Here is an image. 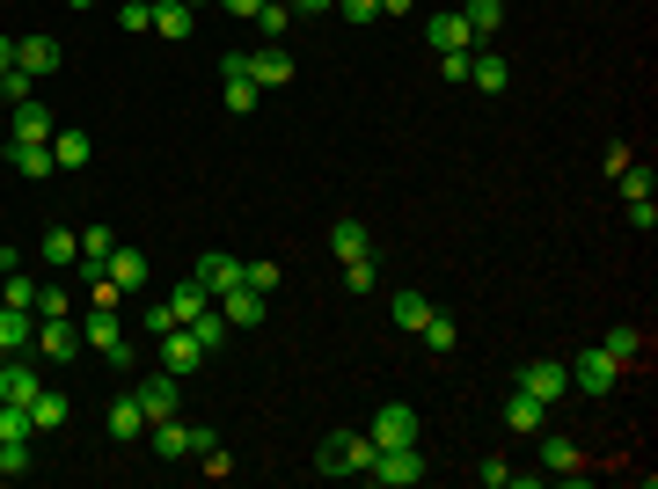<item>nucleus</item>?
<instances>
[{
    "label": "nucleus",
    "mask_w": 658,
    "mask_h": 489,
    "mask_svg": "<svg viewBox=\"0 0 658 489\" xmlns=\"http://www.w3.org/2000/svg\"><path fill=\"white\" fill-rule=\"evenodd\" d=\"M373 467V439L366 431H330L315 453V475H366Z\"/></svg>",
    "instance_id": "nucleus-1"
},
{
    "label": "nucleus",
    "mask_w": 658,
    "mask_h": 489,
    "mask_svg": "<svg viewBox=\"0 0 658 489\" xmlns=\"http://www.w3.org/2000/svg\"><path fill=\"white\" fill-rule=\"evenodd\" d=\"M81 343H88V351H103L118 372H132V358H140V351H124V329H118V315H110V307H96V315L81 321Z\"/></svg>",
    "instance_id": "nucleus-2"
},
{
    "label": "nucleus",
    "mask_w": 658,
    "mask_h": 489,
    "mask_svg": "<svg viewBox=\"0 0 658 489\" xmlns=\"http://www.w3.org/2000/svg\"><path fill=\"white\" fill-rule=\"evenodd\" d=\"M366 482H381V489H410V482H424V461H417V445H388V453H373Z\"/></svg>",
    "instance_id": "nucleus-3"
},
{
    "label": "nucleus",
    "mask_w": 658,
    "mask_h": 489,
    "mask_svg": "<svg viewBox=\"0 0 658 489\" xmlns=\"http://www.w3.org/2000/svg\"><path fill=\"white\" fill-rule=\"evenodd\" d=\"M366 439H373V453H388V445H417V409H410V402H388V409L373 416V431H366Z\"/></svg>",
    "instance_id": "nucleus-4"
},
{
    "label": "nucleus",
    "mask_w": 658,
    "mask_h": 489,
    "mask_svg": "<svg viewBox=\"0 0 658 489\" xmlns=\"http://www.w3.org/2000/svg\"><path fill=\"white\" fill-rule=\"evenodd\" d=\"M519 388L541 394V402L557 409L563 394H571V366H557V358H527V366H519Z\"/></svg>",
    "instance_id": "nucleus-5"
},
{
    "label": "nucleus",
    "mask_w": 658,
    "mask_h": 489,
    "mask_svg": "<svg viewBox=\"0 0 658 489\" xmlns=\"http://www.w3.org/2000/svg\"><path fill=\"white\" fill-rule=\"evenodd\" d=\"M198 366H205V343H198L183 321H176V329H161V372H176V380H183V372H198Z\"/></svg>",
    "instance_id": "nucleus-6"
},
{
    "label": "nucleus",
    "mask_w": 658,
    "mask_h": 489,
    "mask_svg": "<svg viewBox=\"0 0 658 489\" xmlns=\"http://www.w3.org/2000/svg\"><path fill=\"white\" fill-rule=\"evenodd\" d=\"M146 445H154L161 461H198V431H191V424H176V416L146 424Z\"/></svg>",
    "instance_id": "nucleus-7"
},
{
    "label": "nucleus",
    "mask_w": 658,
    "mask_h": 489,
    "mask_svg": "<svg viewBox=\"0 0 658 489\" xmlns=\"http://www.w3.org/2000/svg\"><path fill=\"white\" fill-rule=\"evenodd\" d=\"M37 394H45V372L29 366V358H8V366H0V402H15V409H29Z\"/></svg>",
    "instance_id": "nucleus-8"
},
{
    "label": "nucleus",
    "mask_w": 658,
    "mask_h": 489,
    "mask_svg": "<svg viewBox=\"0 0 658 489\" xmlns=\"http://www.w3.org/2000/svg\"><path fill=\"white\" fill-rule=\"evenodd\" d=\"M424 45H432V51H476V37H468V23H462V8L424 15Z\"/></svg>",
    "instance_id": "nucleus-9"
},
{
    "label": "nucleus",
    "mask_w": 658,
    "mask_h": 489,
    "mask_svg": "<svg viewBox=\"0 0 658 489\" xmlns=\"http://www.w3.org/2000/svg\"><path fill=\"white\" fill-rule=\"evenodd\" d=\"M242 74L256 81V88H286V81H292V51H278V45L242 51Z\"/></svg>",
    "instance_id": "nucleus-10"
},
{
    "label": "nucleus",
    "mask_w": 658,
    "mask_h": 489,
    "mask_svg": "<svg viewBox=\"0 0 658 489\" xmlns=\"http://www.w3.org/2000/svg\"><path fill=\"white\" fill-rule=\"evenodd\" d=\"M614 380H622V366H614L608 351H585L578 366H571V394H608Z\"/></svg>",
    "instance_id": "nucleus-11"
},
{
    "label": "nucleus",
    "mask_w": 658,
    "mask_h": 489,
    "mask_svg": "<svg viewBox=\"0 0 658 489\" xmlns=\"http://www.w3.org/2000/svg\"><path fill=\"white\" fill-rule=\"evenodd\" d=\"M205 293H235V285H249V264L242 256H198V270H191Z\"/></svg>",
    "instance_id": "nucleus-12"
},
{
    "label": "nucleus",
    "mask_w": 658,
    "mask_h": 489,
    "mask_svg": "<svg viewBox=\"0 0 658 489\" xmlns=\"http://www.w3.org/2000/svg\"><path fill=\"white\" fill-rule=\"evenodd\" d=\"M51 132H59V124H51V110L37 96L29 102H15V118H8V139H29V147H51Z\"/></svg>",
    "instance_id": "nucleus-13"
},
{
    "label": "nucleus",
    "mask_w": 658,
    "mask_h": 489,
    "mask_svg": "<svg viewBox=\"0 0 658 489\" xmlns=\"http://www.w3.org/2000/svg\"><path fill=\"white\" fill-rule=\"evenodd\" d=\"M219 88H227V110H235V118H242V110H256V96H264V88L242 74V51H227V59H219Z\"/></svg>",
    "instance_id": "nucleus-14"
},
{
    "label": "nucleus",
    "mask_w": 658,
    "mask_h": 489,
    "mask_svg": "<svg viewBox=\"0 0 658 489\" xmlns=\"http://www.w3.org/2000/svg\"><path fill=\"white\" fill-rule=\"evenodd\" d=\"M505 431H549V402L541 394H527V388H512V402H505Z\"/></svg>",
    "instance_id": "nucleus-15"
},
{
    "label": "nucleus",
    "mask_w": 658,
    "mask_h": 489,
    "mask_svg": "<svg viewBox=\"0 0 658 489\" xmlns=\"http://www.w3.org/2000/svg\"><path fill=\"white\" fill-rule=\"evenodd\" d=\"M73 351H81V329H73V315H59V321H37V358H59V366H67Z\"/></svg>",
    "instance_id": "nucleus-16"
},
{
    "label": "nucleus",
    "mask_w": 658,
    "mask_h": 489,
    "mask_svg": "<svg viewBox=\"0 0 658 489\" xmlns=\"http://www.w3.org/2000/svg\"><path fill=\"white\" fill-rule=\"evenodd\" d=\"M15 66H23L29 81H51L59 74V45H51V37H15Z\"/></svg>",
    "instance_id": "nucleus-17"
},
{
    "label": "nucleus",
    "mask_w": 658,
    "mask_h": 489,
    "mask_svg": "<svg viewBox=\"0 0 658 489\" xmlns=\"http://www.w3.org/2000/svg\"><path fill=\"white\" fill-rule=\"evenodd\" d=\"M140 409H146V424H161V416H176L183 402H176V372H154V380H140Z\"/></svg>",
    "instance_id": "nucleus-18"
},
{
    "label": "nucleus",
    "mask_w": 658,
    "mask_h": 489,
    "mask_svg": "<svg viewBox=\"0 0 658 489\" xmlns=\"http://www.w3.org/2000/svg\"><path fill=\"white\" fill-rule=\"evenodd\" d=\"M271 299L264 293H249V285H235V293H219V315H227V329H256L264 321Z\"/></svg>",
    "instance_id": "nucleus-19"
},
{
    "label": "nucleus",
    "mask_w": 658,
    "mask_h": 489,
    "mask_svg": "<svg viewBox=\"0 0 658 489\" xmlns=\"http://www.w3.org/2000/svg\"><path fill=\"white\" fill-rule=\"evenodd\" d=\"M468 81H476L483 96H505V88H512V66L498 59V51H468Z\"/></svg>",
    "instance_id": "nucleus-20"
},
{
    "label": "nucleus",
    "mask_w": 658,
    "mask_h": 489,
    "mask_svg": "<svg viewBox=\"0 0 658 489\" xmlns=\"http://www.w3.org/2000/svg\"><path fill=\"white\" fill-rule=\"evenodd\" d=\"M103 278H110L118 293H140V285H146V256H140V248H110V264H103Z\"/></svg>",
    "instance_id": "nucleus-21"
},
{
    "label": "nucleus",
    "mask_w": 658,
    "mask_h": 489,
    "mask_svg": "<svg viewBox=\"0 0 658 489\" xmlns=\"http://www.w3.org/2000/svg\"><path fill=\"white\" fill-rule=\"evenodd\" d=\"M0 161H8L15 175H51V169H59V161H51V147H29V139H8V147H0Z\"/></svg>",
    "instance_id": "nucleus-22"
},
{
    "label": "nucleus",
    "mask_w": 658,
    "mask_h": 489,
    "mask_svg": "<svg viewBox=\"0 0 658 489\" xmlns=\"http://www.w3.org/2000/svg\"><path fill=\"white\" fill-rule=\"evenodd\" d=\"M154 29L169 37V45H183L198 29V8H183V0H154Z\"/></svg>",
    "instance_id": "nucleus-23"
},
{
    "label": "nucleus",
    "mask_w": 658,
    "mask_h": 489,
    "mask_svg": "<svg viewBox=\"0 0 658 489\" xmlns=\"http://www.w3.org/2000/svg\"><path fill=\"white\" fill-rule=\"evenodd\" d=\"M0 351H37V315L0 307Z\"/></svg>",
    "instance_id": "nucleus-24"
},
{
    "label": "nucleus",
    "mask_w": 658,
    "mask_h": 489,
    "mask_svg": "<svg viewBox=\"0 0 658 489\" xmlns=\"http://www.w3.org/2000/svg\"><path fill=\"white\" fill-rule=\"evenodd\" d=\"M110 439H146V409H140V394H118L110 402Z\"/></svg>",
    "instance_id": "nucleus-25"
},
{
    "label": "nucleus",
    "mask_w": 658,
    "mask_h": 489,
    "mask_svg": "<svg viewBox=\"0 0 658 489\" xmlns=\"http://www.w3.org/2000/svg\"><path fill=\"white\" fill-rule=\"evenodd\" d=\"M37 256H45L51 270L81 264V234H73V227H45V242H37Z\"/></svg>",
    "instance_id": "nucleus-26"
},
{
    "label": "nucleus",
    "mask_w": 658,
    "mask_h": 489,
    "mask_svg": "<svg viewBox=\"0 0 658 489\" xmlns=\"http://www.w3.org/2000/svg\"><path fill=\"white\" fill-rule=\"evenodd\" d=\"M88 154H96V139H88V132H51V161H59V169H88Z\"/></svg>",
    "instance_id": "nucleus-27"
},
{
    "label": "nucleus",
    "mask_w": 658,
    "mask_h": 489,
    "mask_svg": "<svg viewBox=\"0 0 658 489\" xmlns=\"http://www.w3.org/2000/svg\"><path fill=\"white\" fill-rule=\"evenodd\" d=\"M541 467H549L557 482H578V475H585V467H578V445H571V439H541Z\"/></svg>",
    "instance_id": "nucleus-28"
},
{
    "label": "nucleus",
    "mask_w": 658,
    "mask_h": 489,
    "mask_svg": "<svg viewBox=\"0 0 658 489\" xmlns=\"http://www.w3.org/2000/svg\"><path fill=\"white\" fill-rule=\"evenodd\" d=\"M330 248H337V264H351V256H373V234L359 220H337L330 227Z\"/></svg>",
    "instance_id": "nucleus-29"
},
{
    "label": "nucleus",
    "mask_w": 658,
    "mask_h": 489,
    "mask_svg": "<svg viewBox=\"0 0 658 489\" xmlns=\"http://www.w3.org/2000/svg\"><path fill=\"white\" fill-rule=\"evenodd\" d=\"M462 23H468V37H476V45H483L490 29L505 23V0H468V8H462Z\"/></svg>",
    "instance_id": "nucleus-30"
},
{
    "label": "nucleus",
    "mask_w": 658,
    "mask_h": 489,
    "mask_svg": "<svg viewBox=\"0 0 658 489\" xmlns=\"http://www.w3.org/2000/svg\"><path fill=\"white\" fill-rule=\"evenodd\" d=\"M29 424H37V431H67V394L45 388L37 402H29Z\"/></svg>",
    "instance_id": "nucleus-31"
},
{
    "label": "nucleus",
    "mask_w": 658,
    "mask_h": 489,
    "mask_svg": "<svg viewBox=\"0 0 658 489\" xmlns=\"http://www.w3.org/2000/svg\"><path fill=\"white\" fill-rule=\"evenodd\" d=\"M600 351H608L614 366H636V358H644V329H630V321H622V329H608V343H600Z\"/></svg>",
    "instance_id": "nucleus-32"
},
{
    "label": "nucleus",
    "mask_w": 658,
    "mask_h": 489,
    "mask_svg": "<svg viewBox=\"0 0 658 489\" xmlns=\"http://www.w3.org/2000/svg\"><path fill=\"white\" fill-rule=\"evenodd\" d=\"M424 321H432V299H424V293H395V329H410V337H417Z\"/></svg>",
    "instance_id": "nucleus-33"
},
{
    "label": "nucleus",
    "mask_w": 658,
    "mask_h": 489,
    "mask_svg": "<svg viewBox=\"0 0 658 489\" xmlns=\"http://www.w3.org/2000/svg\"><path fill=\"white\" fill-rule=\"evenodd\" d=\"M0 307H23V315H37V285H29L23 270H8V278H0Z\"/></svg>",
    "instance_id": "nucleus-34"
},
{
    "label": "nucleus",
    "mask_w": 658,
    "mask_h": 489,
    "mask_svg": "<svg viewBox=\"0 0 658 489\" xmlns=\"http://www.w3.org/2000/svg\"><path fill=\"white\" fill-rule=\"evenodd\" d=\"M183 329H191V337L205 343V351H219V343H227V315H213V307H205V315H191Z\"/></svg>",
    "instance_id": "nucleus-35"
},
{
    "label": "nucleus",
    "mask_w": 658,
    "mask_h": 489,
    "mask_svg": "<svg viewBox=\"0 0 658 489\" xmlns=\"http://www.w3.org/2000/svg\"><path fill=\"white\" fill-rule=\"evenodd\" d=\"M29 96H37V81H29L23 66H8V74H0V102L15 110V102H29Z\"/></svg>",
    "instance_id": "nucleus-36"
},
{
    "label": "nucleus",
    "mask_w": 658,
    "mask_h": 489,
    "mask_svg": "<svg viewBox=\"0 0 658 489\" xmlns=\"http://www.w3.org/2000/svg\"><path fill=\"white\" fill-rule=\"evenodd\" d=\"M256 29H264L271 45H278V37L292 29V8H286V0H264V15H256Z\"/></svg>",
    "instance_id": "nucleus-37"
},
{
    "label": "nucleus",
    "mask_w": 658,
    "mask_h": 489,
    "mask_svg": "<svg viewBox=\"0 0 658 489\" xmlns=\"http://www.w3.org/2000/svg\"><path fill=\"white\" fill-rule=\"evenodd\" d=\"M205 299H213V293H205V285L191 278V285H176V299H169V307H176V321H191V315H205Z\"/></svg>",
    "instance_id": "nucleus-38"
},
{
    "label": "nucleus",
    "mask_w": 658,
    "mask_h": 489,
    "mask_svg": "<svg viewBox=\"0 0 658 489\" xmlns=\"http://www.w3.org/2000/svg\"><path fill=\"white\" fill-rule=\"evenodd\" d=\"M29 439H0V475H29Z\"/></svg>",
    "instance_id": "nucleus-39"
},
{
    "label": "nucleus",
    "mask_w": 658,
    "mask_h": 489,
    "mask_svg": "<svg viewBox=\"0 0 658 489\" xmlns=\"http://www.w3.org/2000/svg\"><path fill=\"white\" fill-rule=\"evenodd\" d=\"M59 315H73V299L59 285H37V321H59Z\"/></svg>",
    "instance_id": "nucleus-40"
},
{
    "label": "nucleus",
    "mask_w": 658,
    "mask_h": 489,
    "mask_svg": "<svg viewBox=\"0 0 658 489\" xmlns=\"http://www.w3.org/2000/svg\"><path fill=\"white\" fill-rule=\"evenodd\" d=\"M476 475H483L490 489H512V482H519V467H512V461H498V453H490V461L476 467Z\"/></svg>",
    "instance_id": "nucleus-41"
},
{
    "label": "nucleus",
    "mask_w": 658,
    "mask_h": 489,
    "mask_svg": "<svg viewBox=\"0 0 658 489\" xmlns=\"http://www.w3.org/2000/svg\"><path fill=\"white\" fill-rule=\"evenodd\" d=\"M337 8H344V23H351V29L381 23V0H337Z\"/></svg>",
    "instance_id": "nucleus-42"
},
{
    "label": "nucleus",
    "mask_w": 658,
    "mask_h": 489,
    "mask_svg": "<svg viewBox=\"0 0 658 489\" xmlns=\"http://www.w3.org/2000/svg\"><path fill=\"white\" fill-rule=\"evenodd\" d=\"M344 285H351V293H373V256H351V264H344Z\"/></svg>",
    "instance_id": "nucleus-43"
},
{
    "label": "nucleus",
    "mask_w": 658,
    "mask_h": 489,
    "mask_svg": "<svg viewBox=\"0 0 658 489\" xmlns=\"http://www.w3.org/2000/svg\"><path fill=\"white\" fill-rule=\"evenodd\" d=\"M417 337L432 343V351H454V321H446V315H432V321H424V329H417Z\"/></svg>",
    "instance_id": "nucleus-44"
},
{
    "label": "nucleus",
    "mask_w": 658,
    "mask_h": 489,
    "mask_svg": "<svg viewBox=\"0 0 658 489\" xmlns=\"http://www.w3.org/2000/svg\"><path fill=\"white\" fill-rule=\"evenodd\" d=\"M439 81H454V88H462V81H468V51H439Z\"/></svg>",
    "instance_id": "nucleus-45"
},
{
    "label": "nucleus",
    "mask_w": 658,
    "mask_h": 489,
    "mask_svg": "<svg viewBox=\"0 0 658 489\" xmlns=\"http://www.w3.org/2000/svg\"><path fill=\"white\" fill-rule=\"evenodd\" d=\"M278 278H286L278 264H249V293H278Z\"/></svg>",
    "instance_id": "nucleus-46"
},
{
    "label": "nucleus",
    "mask_w": 658,
    "mask_h": 489,
    "mask_svg": "<svg viewBox=\"0 0 658 489\" xmlns=\"http://www.w3.org/2000/svg\"><path fill=\"white\" fill-rule=\"evenodd\" d=\"M118 15H124V29H154V0H124Z\"/></svg>",
    "instance_id": "nucleus-47"
},
{
    "label": "nucleus",
    "mask_w": 658,
    "mask_h": 489,
    "mask_svg": "<svg viewBox=\"0 0 658 489\" xmlns=\"http://www.w3.org/2000/svg\"><path fill=\"white\" fill-rule=\"evenodd\" d=\"M630 227H636V234H651V227H658V205H651V197H630Z\"/></svg>",
    "instance_id": "nucleus-48"
},
{
    "label": "nucleus",
    "mask_w": 658,
    "mask_h": 489,
    "mask_svg": "<svg viewBox=\"0 0 658 489\" xmlns=\"http://www.w3.org/2000/svg\"><path fill=\"white\" fill-rule=\"evenodd\" d=\"M651 183H658V175H651V169H636V161L622 169V191H630V197H651Z\"/></svg>",
    "instance_id": "nucleus-49"
},
{
    "label": "nucleus",
    "mask_w": 658,
    "mask_h": 489,
    "mask_svg": "<svg viewBox=\"0 0 658 489\" xmlns=\"http://www.w3.org/2000/svg\"><path fill=\"white\" fill-rule=\"evenodd\" d=\"M146 329H154V337H161V329H176V307H169V299H154V307H146Z\"/></svg>",
    "instance_id": "nucleus-50"
},
{
    "label": "nucleus",
    "mask_w": 658,
    "mask_h": 489,
    "mask_svg": "<svg viewBox=\"0 0 658 489\" xmlns=\"http://www.w3.org/2000/svg\"><path fill=\"white\" fill-rule=\"evenodd\" d=\"M219 8H227V15H242V23H256V15H264V0H219Z\"/></svg>",
    "instance_id": "nucleus-51"
},
{
    "label": "nucleus",
    "mask_w": 658,
    "mask_h": 489,
    "mask_svg": "<svg viewBox=\"0 0 658 489\" xmlns=\"http://www.w3.org/2000/svg\"><path fill=\"white\" fill-rule=\"evenodd\" d=\"M322 8H337V0H292V15H322Z\"/></svg>",
    "instance_id": "nucleus-52"
},
{
    "label": "nucleus",
    "mask_w": 658,
    "mask_h": 489,
    "mask_svg": "<svg viewBox=\"0 0 658 489\" xmlns=\"http://www.w3.org/2000/svg\"><path fill=\"white\" fill-rule=\"evenodd\" d=\"M8 66H15V37H0V74H8Z\"/></svg>",
    "instance_id": "nucleus-53"
},
{
    "label": "nucleus",
    "mask_w": 658,
    "mask_h": 489,
    "mask_svg": "<svg viewBox=\"0 0 658 489\" xmlns=\"http://www.w3.org/2000/svg\"><path fill=\"white\" fill-rule=\"evenodd\" d=\"M381 15H410V0H381Z\"/></svg>",
    "instance_id": "nucleus-54"
},
{
    "label": "nucleus",
    "mask_w": 658,
    "mask_h": 489,
    "mask_svg": "<svg viewBox=\"0 0 658 489\" xmlns=\"http://www.w3.org/2000/svg\"><path fill=\"white\" fill-rule=\"evenodd\" d=\"M67 8H96V0H67Z\"/></svg>",
    "instance_id": "nucleus-55"
},
{
    "label": "nucleus",
    "mask_w": 658,
    "mask_h": 489,
    "mask_svg": "<svg viewBox=\"0 0 658 489\" xmlns=\"http://www.w3.org/2000/svg\"><path fill=\"white\" fill-rule=\"evenodd\" d=\"M0 147H8V118H0Z\"/></svg>",
    "instance_id": "nucleus-56"
}]
</instances>
